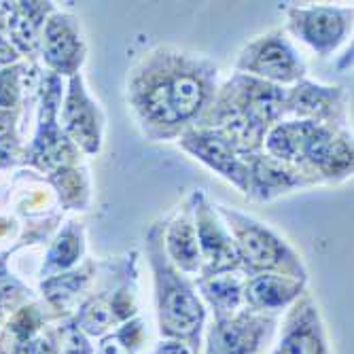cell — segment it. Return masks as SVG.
I'll return each mask as SVG.
<instances>
[{
    "instance_id": "obj_7",
    "label": "cell",
    "mask_w": 354,
    "mask_h": 354,
    "mask_svg": "<svg viewBox=\"0 0 354 354\" xmlns=\"http://www.w3.org/2000/svg\"><path fill=\"white\" fill-rule=\"evenodd\" d=\"M200 206L196 208V232H198V246L200 257L206 261L204 276H216L223 272L236 270L240 266V254L236 242L223 230V225L216 221L212 208L204 202L202 193H198Z\"/></svg>"
},
{
    "instance_id": "obj_19",
    "label": "cell",
    "mask_w": 354,
    "mask_h": 354,
    "mask_svg": "<svg viewBox=\"0 0 354 354\" xmlns=\"http://www.w3.org/2000/svg\"><path fill=\"white\" fill-rule=\"evenodd\" d=\"M83 250V242H81V234L75 230V227H68L64 232L55 246L51 248L49 252V266H47V272L51 270H64L68 268L77 261V257L81 254Z\"/></svg>"
},
{
    "instance_id": "obj_4",
    "label": "cell",
    "mask_w": 354,
    "mask_h": 354,
    "mask_svg": "<svg viewBox=\"0 0 354 354\" xmlns=\"http://www.w3.org/2000/svg\"><path fill=\"white\" fill-rule=\"evenodd\" d=\"M272 329V318L252 316L248 312L216 318L208 337V354H259Z\"/></svg>"
},
{
    "instance_id": "obj_21",
    "label": "cell",
    "mask_w": 354,
    "mask_h": 354,
    "mask_svg": "<svg viewBox=\"0 0 354 354\" xmlns=\"http://www.w3.org/2000/svg\"><path fill=\"white\" fill-rule=\"evenodd\" d=\"M138 333H140V323L125 325L119 333L102 342L98 354H132L134 348L138 346Z\"/></svg>"
},
{
    "instance_id": "obj_24",
    "label": "cell",
    "mask_w": 354,
    "mask_h": 354,
    "mask_svg": "<svg viewBox=\"0 0 354 354\" xmlns=\"http://www.w3.org/2000/svg\"><path fill=\"white\" fill-rule=\"evenodd\" d=\"M17 98V85H15V73L5 71L0 75V106H11Z\"/></svg>"
},
{
    "instance_id": "obj_13",
    "label": "cell",
    "mask_w": 354,
    "mask_h": 354,
    "mask_svg": "<svg viewBox=\"0 0 354 354\" xmlns=\"http://www.w3.org/2000/svg\"><path fill=\"white\" fill-rule=\"evenodd\" d=\"M248 166V189L246 193L259 198V200H272L274 196L293 189L308 185L299 174L286 170L280 162L272 157H254Z\"/></svg>"
},
{
    "instance_id": "obj_17",
    "label": "cell",
    "mask_w": 354,
    "mask_h": 354,
    "mask_svg": "<svg viewBox=\"0 0 354 354\" xmlns=\"http://www.w3.org/2000/svg\"><path fill=\"white\" fill-rule=\"evenodd\" d=\"M342 91L339 87H320L314 83H301L288 95V106L308 121L318 123V119H325L339 109Z\"/></svg>"
},
{
    "instance_id": "obj_1",
    "label": "cell",
    "mask_w": 354,
    "mask_h": 354,
    "mask_svg": "<svg viewBox=\"0 0 354 354\" xmlns=\"http://www.w3.org/2000/svg\"><path fill=\"white\" fill-rule=\"evenodd\" d=\"M149 254L155 270L159 329L164 335L189 339L193 348L200 344V327L204 323V308L193 288L172 270L164 257V242L157 230L149 234Z\"/></svg>"
},
{
    "instance_id": "obj_10",
    "label": "cell",
    "mask_w": 354,
    "mask_h": 354,
    "mask_svg": "<svg viewBox=\"0 0 354 354\" xmlns=\"http://www.w3.org/2000/svg\"><path fill=\"white\" fill-rule=\"evenodd\" d=\"M278 354H327V342L318 312L310 301H304L288 316Z\"/></svg>"
},
{
    "instance_id": "obj_25",
    "label": "cell",
    "mask_w": 354,
    "mask_h": 354,
    "mask_svg": "<svg viewBox=\"0 0 354 354\" xmlns=\"http://www.w3.org/2000/svg\"><path fill=\"white\" fill-rule=\"evenodd\" d=\"M155 354H189L187 346L180 344V342H168V344H162L157 348Z\"/></svg>"
},
{
    "instance_id": "obj_2",
    "label": "cell",
    "mask_w": 354,
    "mask_h": 354,
    "mask_svg": "<svg viewBox=\"0 0 354 354\" xmlns=\"http://www.w3.org/2000/svg\"><path fill=\"white\" fill-rule=\"evenodd\" d=\"M221 214L230 221V230L236 236V248L240 263L244 261L252 272L263 270H284L291 278L304 280V268L297 257L286 248V244L272 234L261 223H257L236 210L221 206Z\"/></svg>"
},
{
    "instance_id": "obj_16",
    "label": "cell",
    "mask_w": 354,
    "mask_h": 354,
    "mask_svg": "<svg viewBox=\"0 0 354 354\" xmlns=\"http://www.w3.org/2000/svg\"><path fill=\"white\" fill-rule=\"evenodd\" d=\"M183 210L170 225L166 234V246L170 257L180 266L185 272H198L202 266L200 246H198V232H196V218H193V208Z\"/></svg>"
},
{
    "instance_id": "obj_5",
    "label": "cell",
    "mask_w": 354,
    "mask_h": 354,
    "mask_svg": "<svg viewBox=\"0 0 354 354\" xmlns=\"http://www.w3.org/2000/svg\"><path fill=\"white\" fill-rule=\"evenodd\" d=\"M234 85L238 87H227L232 89L234 100L232 104H227V109H232L250 127V132L257 138H261V132L284 111V91L276 85L250 77H238Z\"/></svg>"
},
{
    "instance_id": "obj_14",
    "label": "cell",
    "mask_w": 354,
    "mask_h": 354,
    "mask_svg": "<svg viewBox=\"0 0 354 354\" xmlns=\"http://www.w3.org/2000/svg\"><path fill=\"white\" fill-rule=\"evenodd\" d=\"M320 130H323V125L308 119L280 123L268 136V151L280 162L282 159L284 162H299V159H306Z\"/></svg>"
},
{
    "instance_id": "obj_22",
    "label": "cell",
    "mask_w": 354,
    "mask_h": 354,
    "mask_svg": "<svg viewBox=\"0 0 354 354\" xmlns=\"http://www.w3.org/2000/svg\"><path fill=\"white\" fill-rule=\"evenodd\" d=\"M85 282V276L83 274H68V276H62V278H55L51 282H47L43 288L47 291V297L62 306V304H66L68 299H73L77 293H79V288L83 286Z\"/></svg>"
},
{
    "instance_id": "obj_15",
    "label": "cell",
    "mask_w": 354,
    "mask_h": 354,
    "mask_svg": "<svg viewBox=\"0 0 354 354\" xmlns=\"http://www.w3.org/2000/svg\"><path fill=\"white\" fill-rule=\"evenodd\" d=\"M304 280L278 274H263L250 280L246 299L254 310H280L301 293Z\"/></svg>"
},
{
    "instance_id": "obj_8",
    "label": "cell",
    "mask_w": 354,
    "mask_h": 354,
    "mask_svg": "<svg viewBox=\"0 0 354 354\" xmlns=\"http://www.w3.org/2000/svg\"><path fill=\"white\" fill-rule=\"evenodd\" d=\"M210 73L212 71L204 73L198 62H189L185 57H176V64H172L170 104L178 123L191 121L202 111L210 89Z\"/></svg>"
},
{
    "instance_id": "obj_20",
    "label": "cell",
    "mask_w": 354,
    "mask_h": 354,
    "mask_svg": "<svg viewBox=\"0 0 354 354\" xmlns=\"http://www.w3.org/2000/svg\"><path fill=\"white\" fill-rule=\"evenodd\" d=\"M113 320H115L113 306L106 304L104 299H93L91 304H87L83 308V312L79 316V327H83L91 335H100L102 331H106L111 327Z\"/></svg>"
},
{
    "instance_id": "obj_12",
    "label": "cell",
    "mask_w": 354,
    "mask_h": 354,
    "mask_svg": "<svg viewBox=\"0 0 354 354\" xmlns=\"http://www.w3.org/2000/svg\"><path fill=\"white\" fill-rule=\"evenodd\" d=\"M47 59L59 73H75L83 62V43L77 19L57 15L47 24Z\"/></svg>"
},
{
    "instance_id": "obj_18",
    "label": "cell",
    "mask_w": 354,
    "mask_h": 354,
    "mask_svg": "<svg viewBox=\"0 0 354 354\" xmlns=\"http://www.w3.org/2000/svg\"><path fill=\"white\" fill-rule=\"evenodd\" d=\"M200 288L210 301V306L214 308L216 318L232 316L242 297V280L238 276H225V274L208 276V280L200 282Z\"/></svg>"
},
{
    "instance_id": "obj_6",
    "label": "cell",
    "mask_w": 354,
    "mask_h": 354,
    "mask_svg": "<svg viewBox=\"0 0 354 354\" xmlns=\"http://www.w3.org/2000/svg\"><path fill=\"white\" fill-rule=\"evenodd\" d=\"M291 30L314 47L320 55L331 53L346 37L350 11L331 9V7H314V9H291L288 11Z\"/></svg>"
},
{
    "instance_id": "obj_3",
    "label": "cell",
    "mask_w": 354,
    "mask_h": 354,
    "mask_svg": "<svg viewBox=\"0 0 354 354\" xmlns=\"http://www.w3.org/2000/svg\"><path fill=\"white\" fill-rule=\"evenodd\" d=\"M238 68L278 83H291L304 75L301 59L280 35H268L250 43L240 55Z\"/></svg>"
},
{
    "instance_id": "obj_23",
    "label": "cell",
    "mask_w": 354,
    "mask_h": 354,
    "mask_svg": "<svg viewBox=\"0 0 354 354\" xmlns=\"http://www.w3.org/2000/svg\"><path fill=\"white\" fill-rule=\"evenodd\" d=\"M62 352L64 354H89V346L79 333V329L71 327L62 335Z\"/></svg>"
},
{
    "instance_id": "obj_9",
    "label": "cell",
    "mask_w": 354,
    "mask_h": 354,
    "mask_svg": "<svg viewBox=\"0 0 354 354\" xmlns=\"http://www.w3.org/2000/svg\"><path fill=\"white\" fill-rule=\"evenodd\" d=\"M183 147L246 193L248 166L236 155V149L223 136H218L216 132H191L183 138Z\"/></svg>"
},
{
    "instance_id": "obj_11",
    "label": "cell",
    "mask_w": 354,
    "mask_h": 354,
    "mask_svg": "<svg viewBox=\"0 0 354 354\" xmlns=\"http://www.w3.org/2000/svg\"><path fill=\"white\" fill-rule=\"evenodd\" d=\"M66 130L73 134L77 142L83 145L85 151L95 153L100 149V119H98V109L87 98L83 89L81 77H75L71 83V95L66 102Z\"/></svg>"
}]
</instances>
